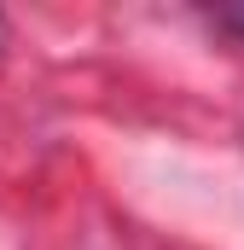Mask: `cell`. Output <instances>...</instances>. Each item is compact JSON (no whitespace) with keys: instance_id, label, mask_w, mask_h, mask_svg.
Instances as JSON below:
<instances>
[{"instance_id":"1","label":"cell","mask_w":244,"mask_h":250,"mask_svg":"<svg viewBox=\"0 0 244 250\" xmlns=\"http://www.w3.org/2000/svg\"><path fill=\"white\" fill-rule=\"evenodd\" d=\"M215 23H221V29H233V35H244V6H227V12H215Z\"/></svg>"}]
</instances>
